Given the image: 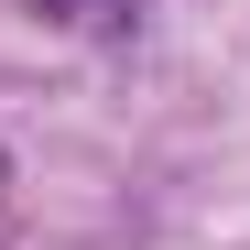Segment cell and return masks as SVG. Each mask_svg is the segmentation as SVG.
Returning <instances> with one entry per match:
<instances>
[]
</instances>
